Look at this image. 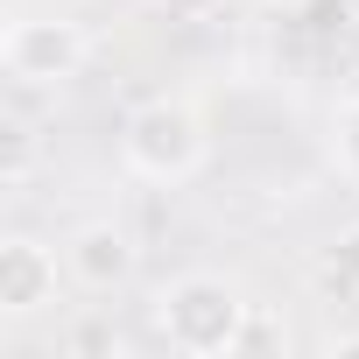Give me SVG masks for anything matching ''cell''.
<instances>
[{
	"label": "cell",
	"instance_id": "cell-1",
	"mask_svg": "<svg viewBox=\"0 0 359 359\" xmlns=\"http://www.w3.org/2000/svg\"><path fill=\"white\" fill-rule=\"evenodd\" d=\"M247 324H254V303H247V289L233 275L198 268V275H176V282L155 289V338L169 352H184V359H226V352H240Z\"/></svg>",
	"mask_w": 359,
	"mask_h": 359
},
{
	"label": "cell",
	"instance_id": "cell-2",
	"mask_svg": "<svg viewBox=\"0 0 359 359\" xmlns=\"http://www.w3.org/2000/svg\"><path fill=\"white\" fill-rule=\"evenodd\" d=\"M212 155V134H205V113L191 99H141L127 120H120V162L141 176V184H191Z\"/></svg>",
	"mask_w": 359,
	"mask_h": 359
},
{
	"label": "cell",
	"instance_id": "cell-3",
	"mask_svg": "<svg viewBox=\"0 0 359 359\" xmlns=\"http://www.w3.org/2000/svg\"><path fill=\"white\" fill-rule=\"evenodd\" d=\"M92 43L71 15H15L8 36H0V71H8L22 92H57L85 71Z\"/></svg>",
	"mask_w": 359,
	"mask_h": 359
},
{
	"label": "cell",
	"instance_id": "cell-4",
	"mask_svg": "<svg viewBox=\"0 0 359 359\" xmlns=\"http://www.w3.org/2000/svg\"><path fill=\"white\" fill-rule=\"evenodd\" d=\"M64 261L50 240L36 233H8L0 240V317H43L57 296H64Z\"/></svg>",
	"mask_w": 359,
	"mask_h": 359
},
{
	"label": "cell",
	"instance_id": "cell-5",
	"mask_svg": "<svg viewBox=\"0 0 359 359\" xmlns=\"http://www.w3.org/2000/svg\"><path fill=\"white\" fill-rule=\"evenodd\" d=\"M64 268H71V282H78V289L113 296V289H127V282H134L141 247H134V233H127V226H113V219H85V226L64 240Z\"/></svg>",
	"mask_w": 359,
	"mask_h": 359
},
{
	"label": "cell",
	"instance_id": "cell-6",
	"mask_svg": "<svg viewBox=\"0 0 359 359\" xmlns=\"http://www.w3.org/2000/svg\"><path fill=\"white\" fill-rule=\"evenodd\" d=\"M331 169L345 191H359V92L331 113Z\"/></svg>",
	"mask_w": 359,
	"mask_h": 359
},
{
	"label": "cell",
	"instance_id": "cell-7",
	"mask_svg": "<svg viewBox=\"0 0 359 359\" xmlns=\"http://www.w3.org/2000/svg\"><path fill=\"white\" fill-rule=\"evenodd\" d=\"M29 176H36V134L22 120H8V134H0V191H29Z\"/></svg>",
	"mask_w": 359,
	"mask_h": 359
},
{
	"label": "cell",
	"instance_id": "cell-8",
	"mask_svg": "<svg viewBox=\"0 0 359 359\" xmlns=\"http://www.w3.org/2000/svg\"><path fill=\"white\" fill-rule=\"evenodd\" d=\"M324 275H331L338 289H352V296H359V219H352V226L331 240V254H324Z\"/></svg>",
	"mask_w": 359,
	"mask_h": 359
},
{
	"label": "cell",
	"instance_id": "cell-9",
	"mask_svg": "<svg viewBox=\"0 0 359 359\" xmlns=\"http://www.w3.org/2000/svg\"><path fill=\"white\" fill-rule=\"evenodd\" d=\"M275 345H289V331H282L275 317H261V303H254V324H247V338H240V352H275Z\"/></svg>",
	"mask_w": 359,
	"mask_h": 359
},
{
	"label": "cell",
	"instance_id": "cell-10",
	"mask_svg": "<svg viewBox=\"0 0 359 359\" xmlns=\"http://www.w3.org/2000/svg\"><path fill=\"white\" fill-rule=\"evenodd\" d=\"M148 8H155V15H169V22H212L226 0H148Z\"/></svg>",
	"mask_w": 359,
	"mask_h": 359
},
{
	"label": "cell",
	"instance_id": "cell-11",
	"mask_svg": "<svg viewBox=\"0 0 359 359\" xmlns=\"http://www.w3.org/2000/svg\"><path fill=\"white\" fill-rule=\"evenodd\" d=\"M71 345H78V352H120V338H113V331H99V324L71 331Z\"/></svg>",
	"mask_w": 359,
	"mask_h": 359
},
{
	"label": "cell",
	"instance_id": "cell-12",
	"mask_svg": "<svg viewBox=\"0 0 359 359\" xmlns=\"http://www.w3.org/2000/svg\"><path fill=\"white\" fill-rule=\"evenodd\" d=\"M331 352H338V359H359V331H345V338H331Z\"/></svg>",
	"mask_w": 359,
	"mask_h": 359
},
{
	"label": "cell",
	"instance_id": "cell-13",
	"mask_svg": "<svg viewBox=\"0 0 359 359\" xmlns=\"http://www.w3.org/2000/svg\"><path fill=\"white\" fill-rule=\"evenodd\" d=\"M268 8H282V15H303V8H310V0H268Z\"/></svg>",
	"mask_w": 359,
	"mask_h": 359
}]
</instances>
